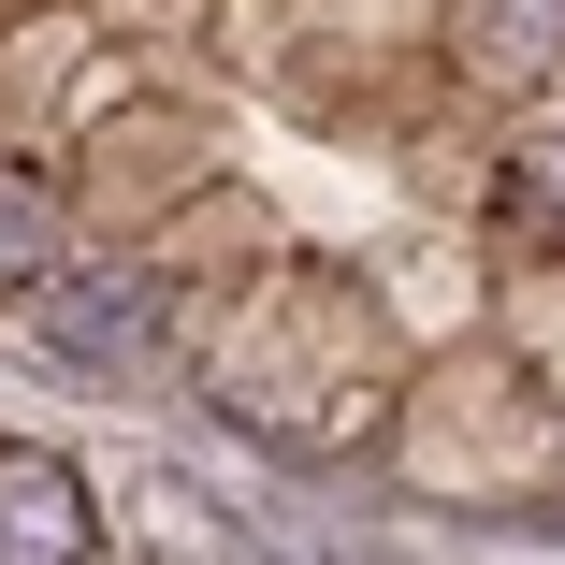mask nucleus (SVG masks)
<instances>
[{
    "instance_id": "obj_4",
    "label": "nucleus",
    "mask_w": 565,
    "mask_h": 565,
    "mask_svg": "<svg viewBox=\"0 0 565 565\" xmlns=\"http://www.w3.org/2000/svg\"><path fill=\"white\" fill-rule=\"evenodd\" d=\"M479 58H493L508 87H536V73L565 58V0H479Z\"/></svg>"
},
{
    "instance_id": "obj_7",
    "label": "nucleus",
    "mask_w": 565,
    "mask_h": 565,
    "mask_svg": "<svg viewBox=\"0 0 565 565\" xmlns=\"http://www.w3.org/2000/svg\"><path fill=\"white\" fill-rule=\"evenodd\" d=\"M551 522H565V508H551Z\"/></svg>"
},
{
    "instance_id": "obj_1",
    "label": "nucleus",
    "mask_w": 565,
    "mask_h": 565,
    "mask_svg": "<svg viewBox=\"0 0 565 565\" xmlns=\"http://www.w3.org/2000/svg\"><path fill=\"white\" fill-rule=\"evenodd\" d=\"M30 319H44V349H58V363L117 377V363H146V333H160V290H146V276H87V262H58V276L30 290Z\"/></svg>"
},
{
    "instance_id": "obj_3",
    "label": "nucleus",
    "mask_w": 565,
    "mask_h": 565,
    "mask_svg": "<svg viewBox=\"0 0 565 565\" xmlns=\"http://www.w3.org/2000/svg\"><path fill=\"white\" fill-rule=\"evenodd\" d=\"M73 262V217H58V189L44 174H0V290H44Z\"/></svg>"
},
{
    "instance_id": "obj_6",
    "label": "nucleus",
    "mask_w": 565,
    "mask_h": 565,
    "mask_svg": "<svg viewBox=\"0 0 565 565\" xmlns=\"http://www.w3.org/2000/svg\"><path fill=\"white\" fill-rule=\"evenodd\" d=\"M262 565H392V551H349V536H262Z\"/></svg>"
},
{
    "instance_id": "obj_2",
    "label": "nucleus",
    "mask_w": 565,
    "mask_h": 565,
    "mask_svg": "<svg viewBox=\"0 0 565 565\" xmlns=\"http://www.w3.org/2000/svg\"><path fill=\"white\" fill-rule=\"evenodd\" d=\"M87 551H102V508H87V479L58 465V449L0 435V565H87Z\"/></svg>"
},
{
    "instance_id": "obj_5",
    "label": "nucleus",
    "mask_w": 565,
    "mask_h": 565,
    "mask_svg": "<svg viewBox=\"0 0 565 565\" xmlns=\"http://www.w3.org/2000/svg\"><path fill=\"white\" fill-rule=\"evenodd\" d=\"M508 217L536 247H565V146H522V174H508Z\"/></svg>"
}]
</instances>
